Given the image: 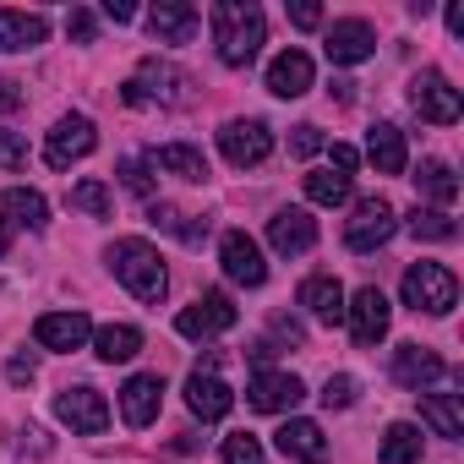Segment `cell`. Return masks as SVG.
Masks as SVG:
<instances>
[{"instance_id":"cell-1","label":"cell","mask_w":464,"mask_h":464,"mask_svg":"<svg viewBox=\"0 0 464 464\" xmlns=\"http://www.w3.org/2000/svg\"><path fill=\"white\" fill-rule=\"evenodd\" d=\"M213 50H218V61L224 66H252L257 61V50L268 44V17H263V6H252V0H218L213 6Z\"/></svg>"},{"instance_id":"cell-2","label":"cell","mask_w":464,"mask_h":464,"mask_svg":"<svg viewBox=\"0 0 464 464\" xmlns=\"http://www.w3.org/2000/svg\"><path fill=\"white\" fill-rule=\"evenodd\" d=\"M104 263H110V274H115V279L142 301V306H159V301H164L169 274H164V257H159L142 236H121V241H110Z\"/></svg>"},{"instance_id":"cell-3","label":"cell","mask_w":464,"mask_h":464,"mask_svg":"<svg viewBox=\"0 0 464 464\" xmlns=\"http://www.w3.org/2000/svg\"><path fill=\"white\" fill-rule=\"evenodd\" d=\"M404 306L426 317H448L459 306V279L442 263H410L404 268Z\"/></svg>"},{"instance_id":"cell-4","label":"cell","mask_w":464,"mask_h":464,"mask_svg":"<svg viewBox=\"0 0 464 464\" xmlns=\"http://www.w3.org/2000/svg\"><path fill=\"white\" fill-rule=\"evenodd\" d=\"M393 229H399L393 202H388V197H361V202H355V218H350V229H344V246H350L355 257L382 252V246L393 241Z\"/></svg>"},{"instance_id":"cell-5","label":"cell","mask_w":464,"mask_h":464,"mask_svg":"<svg viewBox=\"0 0 464 464\" xmlns=\"http://www.w3.org/2000/svg\"><path fill=\"white\" fill-rule=\"evenodd\" d=\"M344 323H350V339L361 350H372L377 339H388V323H393V306L377 285H361L355 295H344Z\"/></svg>"},{"instance_id":"cell-6","label":"cell","mask_w":464,"mask_h":464,"mask_svg":"<svg viewBox=\"0 0 464 464\" xmlns=\"http://www.w3.org/2000/svg\"><path fill=\"white\" fill-rule=\"evenodd\" d=\"M236 317H241V312H236V301H229L224 290H208V295H197V301L175 317V334H180V339H202V344H208V339H218V334L236 328Z\"/></svg>"},{"instance_id":"cell-7","label":"cell","mask_w":464,"mask_h":464,"mask_svg":"<svg viewBox=\"0 0 464 464\" xmlns=\"http://www.w3.org/2000/svg\"><path fill=\"white\" fill-rule=\"evenodd\" d=\"M218 268H224L229 285H241V290H263V285H268L263 246L246 236V229H229V236L218 241Z\"/></svg>"},{"instance_id":"cell-8","label":"cell","mask_w":464,"mask_h":464,"mask_svg":"<svg viewBox=\"0 0 464 464\" xmlns=\"http://www.w3.org/2000/svg\"><path fill=\"white\" fill-rule=\"evenodd\" d=\"M186 88H191L186 72H175V66H164V61L148 55L137 66V77L126 82V104H186Z\"/></svg>"},{"instance_id":"cell-9","label":"cell","mask_w":464,"mask_h":464,"mask_svg":"<svg viewBox=\"0 0 464 464\" xmlns=\"http://www.w3.org/2000/svg\"><path fill=\"white\" fill-rule=\"evenodd\" d=\"M218 153L236 164V169L263 164V159L274 153V131H268V121H257V115H246V121H224V131H218Z\"/></svg>"},{"instance_id":"cell-10","label":"cell","mask_w":464,"mask_h":464,"mask_svg":"<svg viewBox=\"0 0 464 464\" xmlns=\"http://www.w3.org/2000/svg\"><path fill=\"white\" fill-rule=\"evenodd\" d=\"M93 148H99L93 121H88V115H61V121L50 126V137H44V164H50V169H72V164L88 159Z\"/></svg>"},{"instance_id":"cell-11","label":"cell","mask_w":464,"mask_h":464,"mask_svg":"<svg viewBox=\"0 0 464 464\" xmlns=\"http://www.w3.org/2000/svg\"><path fill=\"white\" fill-rule=\"evenodd\" d=\"M301 399H306V382H301L295 372L257 366V372L246 377V404H252V410H263V415H285V410H295Z\"/></svg>"},{"instance_id":"cell-12","label":"cell","mask_w":464,"mask_h":464,"mask_svg":"<svg viewBox=\"0 0 464 464\" xmlns=\"http://www.w3.org/2000/svg\"><path fill=\"white\" fill-rule=\"evenodd\" d=\"M186 404L197 420H224L229 410H236V393H229V382L218 377V355H208L191 377H186Z\"/></svg>"},{"instance_id":"cell-13","label":"cell","mask_w":464,"mask_h":464,"mask_svg":"<svg viewBox=\"0 0 464 464\" xmlns=\"http://www.w3.org/2000/svg\"><path fill=\"white\" fill-rule=\"evenodd\" d=\"M410 104H415V115L420 121H431V126H453L459 121V88L442 77V72H420L415 82H410Z\"/></svg>"},{"instance_id":"cell-14","label":"cell","mask_w":464,"mask_h":464,"mask_svg":"<svg viewBox=\"0 0 464 464\" xmlns=\"http://www.w3.org/2000/svg\"><path fill=\"white\" fill-rule=\"evenodd\" d=\"M393 377L404 388H415V393H431L437 382H453V366L437 350H426V344H399L393 350Z\"/></svg>"},{"instance_id":"cell-15","label":"cell","mask_w":464,"mask_h":464,"mask_svg":"<svg viewBox=\"0 0 464 464\" xmlns=\"http://www.w3.org/2000/svg\"><path fill=\"white\" fill-rule=\"evenodd\" d=\"M55 415H61L77 437H99V431L110 426V399H104L99 388L77 382V388H66V393L55 399Z\"/></svg>"},{"instance_id":"cell-16","label":"cell","mask_w":464,"mask_h":464,"mask_svg":"<svg viewBox=\"0 0 464 464\" xmlns=\"http://www.w3.org/2000/svg\"><path fill=\"white\" fill-rule=\"evenodd\" d=\"M372 50H377V34L366 17H344L323 34V55L334 66H361V61H372Z\"/></svg>"},{"instance_id":"cell-17","label":"cell","mask_w":464,"mask_h":464,"mask_svg":"<svg viewBox=\"0 0 464 464\" xmlns=\"http://www.w3.org/2000/svg\"><path fill=\"white\" fill-rule=\"evenodd\" d=\"M268 246H274L279 257H306V252L317 246V218H312L306 208H279V213L268 218Z\"/></svg>"},{"instance_id":"cell-18","label":"cell","mask_w":464,"mask_h":464,"mask_svg":"<svg viewBox=\"0 0 464 464\" xmlns=\"http://www.w3.org/2000/svg\"><path fill=\"white\" fill-rule=\"evenodd\" d=\"M34 339H39V350L72 355V350H82V344L93 339V323H88V312H44V317L34 323Z\"/></svg>"},{"instance_id":"cell-19","label":"cell","mask_w":464,"mask_h":464,"mask_svg":"<svg viewBox=\"0 0 464 464\" xmlns=\"http://www.w3.org/2000/svg\"><path fill=\"white\" fill-rule=\"evenodd\" d=\"M159 404H164V382H159V372H137V377H126V388H121V420H126L131 431L153 426V420H159Z\"/></svg>"},{"instance_id":"cell-20","label":"cell","mask_w":464,"mask_h":464,"mask_svg":"<svg viewBox=\"0 0 464 464\" xmlns=\"http://www.w3.org/2000/svg\"><path fill=\"white\" fill-rule=\"evenodd\" d=\"M274 442H279V453L295 459V464H323V459H328V437H323V426L306 420V415H290V420L274 431Z\"/></svg>"},{"instance_id":"cell-21","label":"cell","mask_w":464,"mask_h":464,"mask_svg":"<svg viewBox=\"0 0 464 464\" xmlns=\"http://www.w3.org/2000/svg\"><path fill=\"white\" fill-rule=\"evenodd\" d=\"M312 77H317V66L306 50H279L268 61V93H279V99H301L312 88Z\"/></svg>"},{"instance_id":"cell-22","label":"cell","mask_w":464,"mask_h":464,"mask_svg":"<svg viewBox=\"0 0 464 464\" xmlns=\"http://www.w3.org/2000/svg\"><path fill=\"white\" fill-rule=\"evenodd\" d=\"M50 39V23L39 12H12L0 6V55H23V50H39Z\"/></svg>"},{"instance_id":"cell-23","label":"cell","mask_w":464,"mask_h":464,"mask_svg":"<svg viewBox=\"0 0 464 464\" xmlns=\"http://www.w3.org/2000/svg\"><path fill=\"white\" fill-rule=\"evenodd\" d=\"M197 6H186V0H159V6L148 12V34L159 39V44H191V34H197Z\"/></svg>"},{"instance_id":"cell-24","label":"cell","mask_w":464,"mask_h":464,"mask_svg":"<svg viewBox=\"0 0 464 464\" xmlns=\"http://www.w3.org/2000/svg\"><path fill=\"white\" fill-rule=\"evenodd\" d=\"M366 159L377 164V175H404V164H410V153H404V131H399L393 121H377V126L366 131Z\"/></svg>"},{"instance_id":"cell-25","label":"cell","mask_w":464,"mask_h":464,"mask_svg":"<svg viewBox=\"0 0 464 464\" xmlns=\"http://www.w3.org/2000/svg\"><path fill=\"white\" fill-rule=\"evenodd\" d=\"M148 164L164 169V175H180V180H191V186L208 180V159H202V148H191V142H164V148L148 153Z\"/></svg>"},{"instance_id":"cell-26","label":"cell","mask_w":464,"mask_h":464,"mask_svg":"<svg viewBox=\"0 0 464 464\" xmlns=\"http://www.w3.org/2000/svg\"><path fill=\"white\" fill-rule=\"evenodd\" d=\"M301 306L317 317V323H344V285L334 274H312L301 285Z\"/></svg>"},{"instance_id":"cell-27","label":"cell","mask_w":464,"mask_h":464,"mask_svg":"<svg viewBox=\"0 0 464 464\" xmlns=\"http://www.w3.org/2000/svg\"><path fill=\"white\" fill-rule=\"evenodd\" d=\"M420 420H426L437 437L459 442V437H464V410H459V393H420Z\"/></svg>"},{"instance_id":"cell-28","label":"cell","mask_w":464,"mask_h":464,"mask_svg":"<svg viewBox=\"0 0 464 464\" xmlns=\"http://www.w3.org/2000/svg\"><path fill=\"white\" fill-rule=\"evenodd\" d=\"M415 186H420V197L431 202V208H453L459 202V180H453V164H442V159H426L420 169H415Z\"/></svg>"},{"instance_id":"cell-29","label":"cell","mask_w":464,"mask_h":464,"mask_svg":"<svg viewBox=\"0 0 464 464\" xmlns=\"http://www.w3.org/2000/svg\"><path fill=\"white\" fill-rule=\"evenodd\" d=\"M137 350H142V334H137L131 323H104V328H93V355H99V361L115 366V361H131Z\"/></svg>"},{"instance_id":"cell-30","label":"cell","mask_w":464,"mask_h":464,"mask_svg":"<svg viewBox=\"0 0 464 464\" xmlns=\"http://www.w3.org/2000/svg\"><path fill=\"white\" fill-rule=\"evenodd\" d=\"M420 426L415 420H393L388 431H382V448H377V459L382 464H420Z\"/></svg>"},{"instance_id":"cell-31","label":"cell","mask_w":464,"mask_h":464,"mask_svg":"<svg viewBox=\"0 0 464 464\" xmlns=\"http://www.w3.org/2000/svg\"><path fill=\"white\" fill-rule=\"evenodd\" d=\"M6 213H12V224H23V229H50V202H44V191H34V186H12V191H6Z\"/></svg>"},{"instance_id":"cell-32","label":"cell","mask_w":464,"mask_h":464,"mask_svg":"<svg viewBox=\"0 0 464 464\" xmlns=\"http://www.w3.org/2000/svg\"><path fill=\"white\" fill-rule=\"evenodd\" d=\"M404 224H410V236H415V241H453V236H459V224H453L442 208H420V202L410 208Z\"/></svg>"},{"instance_id":"cell-33","label":"cell","mask_w":464,"mask_h":464,"mask_svg":"<svg viewBox=\"0 0 464 464\" xmlns=\"http://www.w3.org/2000/svg\"><path fill=\"white\" fill-rule=\"evenodd\" d=\"M306 197H312L317 208H344V202H350V175L312 169V175H306Z\"/></svg>"},{"instance_id":"cell-34","label":"cell","mask_w":464,"mask_h":464,"mask_svg":"<svg viewBox=\"0 0 464 464\" xmlns=\"http://www.w3.org/2000/svg\"><path fill=\"white\" fill-rule=\"evenodd\" d=\"M72 208L88 213V218H110V213H115V197H110L104 180H77V186H72Z\"/></svg>"},{"instance_id":"cell-35","label":"cell","mask_w":464,"mask_h":464,"mask_svg":"<svg viewBox=\"0 0 464 464\" xmlns=\"http://www.w3.org/2000/svg\"><path fill=\"white\" fill-rule=\"evenodd\" d=\"M121 186H126L131 197H142V202H153V191H159V180H153V164H148V153H131V159H121Z\"/></svg>"},{"instance_id":"cell-36","label":"cell","mask_w":464,"mask_h":464,"mask_svg":"<svg viewBox=\"0 0 464 464\" xmlns=\"http://www.w3.org/2000/svg\"><path fill=\"white\" fill-rule=\"evenodd\" d=\"M224 464H263V442L252 431H229L224 437Z\"/></svg>"},{"instance_id":"cell-37","label":"cell","mask_w":464,"mask_h":464,"mask_svg":"<svg viewBox=\"0 0 464 464\" xmlns=\"http://www.w3.org/2000/svg\"><path fill=\"white\" fill-rule=\"evenodd\" d=\"M355 393H361V382L339 372V377H328V388H323V404H328V410H350V404H355Z\"/></svg>"},{"instance_id":"cell-38","label":"cell","mask_w":464,"mask_h":464,"mask_svg":"<svg viewBox=\"0 0 464 464\" xmlns=\"http://www.w3.org/2000/svg\"><path fill=\"white\" fill-rule=\"evenodd\" d=\"M0 169H28V142L17 131H0Z\"/></svg>"},{"instance_id":"cell-39","label":"cell","mask_w":464,"mask_h":464,"mask_svg":"<svg viewBox=\"0 0 464 464\" xmlns=\"http://www.w3.org/2000/svg\"><path fill=\"white\" fill-rule=\"evenodd\" d=\"M66 34H72L77 44H93V34H99V17H93L88 6H72V17H66Z\"/></svg>"},{"instance_id":"cell-40","label":"cell","mask_w":464,"mask_h":464,"mask_svg":"<svg viewBox=\"0 0 464 464\" xmlns=\"http://www.w3.org/2000/svg\"><path fill=\"white\" fill-rule=\"evenodd\" d=\"M323 148H328V142H323L317 126H295V131H290V153H295V159H312V153H323Z\"/></svg>"},{"instance_id":"cell-41","label":"cell","mask_w":464,"mask_h":464,"mask_svg":"<svg viewBox=\"0 0 464 464\" xmlns=\"http://www.w3.org/2000/svg\"><path fill=\"white\" fill-rule=\"evenodd\" d=\"M6 377H12L17 388H23V382H34V377H39V361H34V350H17V355L6 361Z\"/></svg>"},{"instance_id":"cell-42","label":"cell","mask_w":464,"mask_h":464,"mask_svg":"<svg viewBox=\"0 0 464 464\" xmlns=\"http://www.w3.org/2000/svg\"><path fill=\"white\" fill-rule=\"evenodd\" d=\"M328 159H334V175H355V164H361V153H355L350 142H334Z\"/></svg>"},{"instance_id":"cell-43","label":"cell","mask_w":464,"mask_h":464,"mask_svg":"<svg viewBox=\"0 0 464 464\" xmlns=\"http://www.w3.org/2000/svg\"><path fill=\"white\" fill-rule=\"evenodd\" d=\"M290 23H295V28H323V6H312V0H295V6H290Z\"/></svg>"},{"instance_id":"cell-44","label":"cell","mask_w":464,"mask_h":464,"mask_svg":"<svg viewBox=\"0 0 464 464\" xmlns=\"http://www.w3.org/2000/svg\"><path fill=\"white\" fill-rule=\"evenodd\" d=\"M274 334H279V339H290V344H301V339H306V328H301L295 317H274Z\"/></svg>"},{"instance_id":"cell-45","label":"cell","mask_w":464,"mask_h":464,"mask_svg":"<svg viewBox=\"0 0 464 464\" xmlns=\"http://www.w3.org/2000/svg\"><path fill=\"white\" fill-rule=\"evenodd\" d=\"M104 17H110V23H131L137 6H131V0H104Z\"/></svg>"},{"instance_id":"cell-46","label":"cell","mask_w":464,"mask_h":464,"mask_svg":"<svg viewBox=\"0 0 464 464\" xmlns=\"http://www.w3.org/2000/svg\"><path fill=\"white\" fill-rule=\"evenodd\" d=\"M23 104V88L17 82H0V110H17Z\"/></svg>"},{"instance_id":"cell-47","label":"cell","mask_w":464,"mask_h":464,"mask_svg":"<svg viewBox=\"0 0 464 464\" xmlns=\"http://www.w3.org/2000/svg\"><path fill=\"white\" fill-rule=\"evenodd\" d=\"M448 34H453V39L464 34V6H448Z\"/></svg>"},{"instance_id":"cell-48","label":"cell","mask_w":464,"mask_h":464,"mask_svg":"<svg viewBox=\"0 0 464 464\" xmlns=\"http://www.w3.org/2000/svg\"><path fill=\"white\" fill-rule=\"evenodd\" d=\"M6 252H12V218L0 213V257H6Z\"/></svg>"}]
</instances>
